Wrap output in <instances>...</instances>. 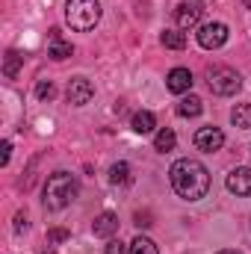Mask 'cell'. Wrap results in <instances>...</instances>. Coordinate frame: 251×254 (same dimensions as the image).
I'll use <instances>...</instances> for the list:
<instances>
[{
  "label": "cell",
  "instance_id": "1",
  "mask_svg": "<svg viewBox=\"0 0 251 254\" xmlns=\"http://www.w3.org/2000/svg\"><path fill=\"white\" fill-rule=\"evenodd\" d=\"M169 181H172V190L184 201H201L210 192V172L198 160H189V157L178 160L169 169Z\"/></svg>",
  "mask_w": 251,
  "mask_h": 254
},
{
  "label": "cell",
  "instance_id": "2",
  "mask_svg": "<svg viewBox=\"0 0 251 254\" xmlns=\"http://www.w3.org/2000/svg\"><path fill=\"white\" fill-rule=\"evenodd\" d=\"M77 192H80V184H77V178L71 172H54L48 178V184H45V207L54 210V213L65 210L77 198Z\"/></svg>",
  "mask_w": 251,
  "mask_h": 254
},
{
  "label": "cell",
  "instance_id": "3",
  "mask_svg": "<svg viewBox=\"0 0 251 254\" xmlns=\"http://www.w3.org/2000/svg\"><path fill=\"white\" fill-rule=\"evenodd\" d=\"M65 21L77 33H89L101 21V3L98 0H68L65 3Z\"/></svg>",
  "mask_w": 251,
  "mask_h": 254
},
{
  "label": "cell",
  "instance_id": "4",
  "mask_svg": "<svg viewBox=\"0 0 251 254\" xmlns=\"http://www.w3.org/2000/svg\"><path fill=\"white\" fill-rule=\"evenodd\" d=\"M207 83H210V92H216V95H222V98L237 95V92L243 89V77H240L234 68H228V65L210 68V71H207Z\"/></svg>",
  "mask_w": 251,
  "mask_h": 254
},
{
  "label": "cell",
  "instance_id": "5",
  "mask_svg": "<svg viewBox=\"0 0 251 254\" xmlns=\"http://www.w3.org/2000/svg\"><path fill=\"white\" fill-rule=\"evenodd\" d=\"M201 15H204L201 0H181L175 9V24H178V30H192V27H198Z\"/></svg>",
  "mask_w": 251,
  "mask_h": 254
},
{
  "label": "cell",
  "instance_id": "6",
  "mask_svg": "<svg viewBox=\"0 0 251 254\" xmlns=\"http://www.w3.org/2000/svg\"><path fill=\"white\" fill-rule=\"evenodd\" d=\"M228 42V27L222 21H210L204 27H198V45L207 48V51H216Z\"/></svg>",
  "mask_w": 251,
  "mask_h": 254
},
{
  "label": "cell",
  "instance_id": "7",
  "mask_svg": "<svg viewBox=\"0 0 251 254\" xmlns=\"http://www.w3.org/2000/svg\"><path fill=\"white\" fill-rule=\"evenodd\" d=\"M65 95H68V104H74V107H86V104L92 101V95H95V86H92L86 77H71Z\"/></svg>",
  "mask_w": 251,
  "mask_h": 254
},
{
  "label": "cell",
  "instance_id": "8",
  "mask_svg": "<svg viewBox=\"0 0 251 254\" xmlns=\"http://www.w3.org/2000/svg\"><path fill=\"white\" fill-rule=\"evenodd\" d=\"M195 148L198 151H204V154H213V151H219L222 145H225V133L219 130V127H198V133H195Z\"/></svg>",
  "mask_w": 251,
  "mask_h": 254
},
{
  "label": "cell",
  "instance_id": "9",
  "mask_svg": "<svg viewBox=\"0 0 251 254\" xmlns=\"http://www.w3.org/2000/svg\"><path fill=\"white\" fill-rule=\"evenodd\" d=\"M225 187L234 192V195H243V198H249V195H251V169H249V166H240V169H234V172L228 175Z\"/></svg>",
  "mask_w": 251,
  "mask_h": 254
},
{
  "label": "cell",
  "instance_id": "10",
  "mask_svg": "<svg viewBox=\"0 0 251 254\" xmlns=\"http://www.w3.org/2000/svg\"><path fill=\"white\" fill-rule=\"evenodd\" d=\"M166 86H169L172 95H187L189 89H192V74H189V68H172L169 77H166Z\"/></svg>",
  "mask_w": 251,
  "mask_h": 254
},
{
  "label": "cell",
  "instance_id": "11",
  "mask_svg": "<svg viewBox=\"0 0 251 254\" xmlns=\"http://www.w3.org/2000/svg\"><path fill=\"white\" fill-rule=\"evenodd\" d=\"M116 231H119V216H116V213H101V216L92 222V234L101 237V240H110Z\"/></svg>",
  "mask_w": 251,
  "mask_h": 254
},
{
  "label": "cell",
  "instance_id": "12",
  "mask_svg": "<svg viewBox=\"0 0 251 254\" xmlns=\"http://www.w3.org/2000/svg\"><path fill=\"white\" fill-rule=\"evenodd\" d=\"M71 54H74V48H71V42H63V36H60V30L54 27V30H51V48H48V57L60 63V60H68Z\"/></svg>",
  "mask_w": 251,
  "mask_h": 254
},
{
  "label": "cell",
  "instance_id": "13",
  "mask_svg": "<svg viewBox=\"0 0 251 254\" xmlns=\"http://www.w3.org/2000/svg\"><path fill=\"white\" fill-rule=\"evenodd\" d=\"M204 113V104H201V98H195V95H189L184 98L181 104H178V116L181 119H195V116H201Z\"/></svg>",
  "mask_w": 251,
  "mask_h": 254
},
{
  "label": "cell",
  "instance_id": "14",
  "mask_svg": "<svg viewBox=\"0 0 251 254\" xmlns=\"http://www.w3.org/2000/svg\"><path fill=\"white\" fill-rule=\"evenodd\" d=\"M231 122H234V127H240V130H249L251 127V104H237L231 110Z\"/></svg>",
  "mask_w": 251,
  "mask_h": 254
},
{
  "label": "cell",
  "instance_id": "15",
  "mask_svg": "<svg viewBox=\"0 0 251 254\" xmlns=\"http://www.w3.org/2000/svg\"><path fill=\"white\" fill-rule=\"evenodd\" d=\"M160 42H163V48L184 51V48H187V33H181V30H166V33L160 36Z\"/></svg>",
  "mask_w": 251,
  "mask_h": 254
},
{
  "label": "cell",
  "instance_id": "16",
  "mask_svg": "<svg viewBox=\"0 0 251 254\" xmlns=\"http://www.w3.org/2000/svg\"><path fill=\"white\" fill-rule=\"evenodd\" d=\"M154 127H157V119H154V113L142 110V113H136V116H133V130H136V133H142V136H145V133H151Z\"/></svg>",
  "mask_w": 251,
  "mask_h": 254
},
{
  "label": "cell",
  "instance_id": "17",
  "mask_svg": "<svg viewBox=\"0 0 251 254\" xmlns=\"http://www.w3.org/2000/svg\"><path fill=\"white\" fill-rule=\"evenodd\" d=\"M175 142H178V136H175V130H172V127H166V130H160V133L154 136V148H157L160 154L172 151V148H175Z\"/></svg>",
  "mask_w": 251,
  "mask_h": 254
},
{
  "label": "cell",
  "instance_id": "18",
  "mask_svg": "<svg viewBox=\"0 0 251 254\" xmlns=\"http://www.w3.org/2000/svg\"><path fill=\"white\" fill-rule=\"evenodd\" d=\"M130 254H160V252H157V246H154L148 237H142V234H139V237L130 243Z\"/></svg>",
  "mask_w": 251,
  "mask_h": 254
},
{
  "label": "cell",
  "instance_id": "19",
  "mask_svg": "<svg viewBox=\"0 0 251 254\" xmlns=\"http://www.w3.org/2000/svg\"><path fill=\"white\" fill-rule=\"evenodd\" d=\"M110 181L119 187V184H130V166L127 163H116L113 169H110Z\"/></svg>",
  "mask_w": 251,
  "mask_h": 254
},
{
  "label": "cell",
  "instance_id": "20",
  "mask_svg": "<svg viewBox=\"0 0 251 254\" xmlns=\"http://www.w3.org/2000/svg\"><path fill=\"white\" fill-rule=\"evenodd\" d=\"M21 60H24V57H18L15 51H9V54H6V65H3V74H6V77H15L18 68H21Z\"/></svg>",
  "mask_w": 251,
  "mask_h": 254
},
{
  "label": "cell",
  "instance_id": "21",
  "mask_svg": "<svg viewBox=\"0 0 251 254\" xmlns=\"http://www.w3.org/2000/svg\"><path fill=\"white\" fill-rule=\"evenodd\" d=\"M36 95H39V101H54L57 89H54V83H51V80H42V83L36 86Z\"/></svg>",
  "mask_w": 251,
  "mask_h": 254
},
{
  "label": "cell",
  "instance_id": "22",
  "mask_svg": "<svg viewBox=\"0 0 251 254\" xmlns=\"http://www.w3.org/2000/svg\"><path fill=\"white\" fill-rule=\"evenodd\" d=\"M107 254H130L127 252V246L122 240H110V246H107Z\"/></svg>",
  "mask_w": 251,
  "mask_h": 254
},
{
  "label": "cell",
  "instance_id": "23",
  "mask_svg": "<svg viewBox=\"0 0 251 254\" xmlns=\"http://www.w3.org/2000/svg\"><path fill=\"white\" fill-rule=\"evenodd\" d=\"M48 240H51V243H63V240H68V231H63V228H54V231L48 234Z\"/></svg>",
  "mask_w": 251,
  "mask_h": 254
},
{
  "label": "cell",
  "instance_id": "24",
  "mask_svg": "<svg viewBox=\"0 0 251 254\" xmlns=\"http://www.w3.org/2000/svg\"><path fill=\"white\" fill-rule=\"evenodd\" d=\"M0 151H3V154H0V166H6V163H9V154H12V145H9V142H3V145H0Z\"/></svg>",
  "mask_w": 251,
  "mask_h": 254
},
{
  "label": "cell",
  "instance_id": "25",
  "mask_svg": "<svg viewBox=\"0 0 251 254\" xmlns=\"http://www.w3.org/2000/svg\"><path fill=\"white\" fill-rule=\"evenodd\" d=\"M15 231H18V234H21V231H27V216H24V213H18V216H15Z\"/></svg>",
  "mask_w": 251,
  "mask_h": 254
},
{
  "label": "cell",
  "instance_id": "26",
  "mask_svg": "<svg viewBox=\"0 0 251 254\" xmlns=\"http://www.w3.org/2000/svg\"><path fill=\"white\" fill-rule=\"evenodd\" d=\"M136 225H139V228H148V225H151V216H148V213H145V216L136 213Z\"/></svg>",
  "mask_w": 251,
  "mask_h": 254
},
{
  "label": "cell",
  "instance_id": "27",
  "mask_svg": "<svg viewBox=\"0 0 251 254\" xmlns=\"http://www.w3.org/2000/svg\"><path fill=\"white\" fill-rule=\"evenodd\" d=\"M219 254H240V252H237V249H222Z\"/></svg>",
  "mask_w": 251,
  "mask_h": 254
},
{
  "label": "cell",
  "instance_id": "28",
  "mask_svg": "<svg viewBox=\"0 0 251 254\" xmlns=\"http://www.w3.org/2000/svg\"><path fill=\"white\" fill-rule=\"evenodd\" d=\"M246 6H249V9H251V0H246Z\"/></svg>",
  "mask_w": 251,
  "mask_h": 254
}]
</instances>
